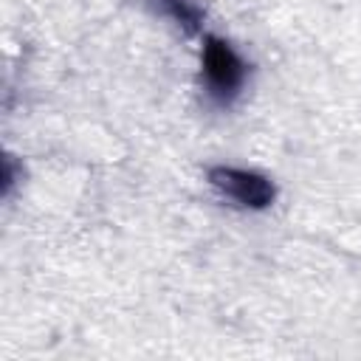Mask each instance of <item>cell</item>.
Instances as JSON below:
<instances>
[{"instance_id": "obj_1", "label": "cell", "mask_w": 361, "mask_h": 361, "mask_svg": "<svg viewBox=\"0 0 361 361\" xmlns=\"http://www.w3.org/2000/svg\"><path fill=\"white\" fill-rule=\"evenodd\" d=\"M200 65H203V76L209 90L220 99L228 102L231 96H237V90L245 82V62L243 56L220 37L206 34L203 37V51H200Z\"/></svg>"}, {"instance_id": "obj_2", "label": "cell", "mask_w": 361, "mask_h": 361, "mask_svg": "<svg viewBox=\"0 0 361 361\" xmlns=\"http://www.w3.org/2000/svg\"><path fill=\"white\" fill-rule=\"evenodd\" d=\"M209 180L214 189H220L226 197L245 209H268L276 197L274 183L254 172V169H240V166H212Z\"/></svg>"}, {"instance_id": "obj_3", "label": "cell", "mask_w": 361, "mask_h": 361, "mask_svg": "<svg viewBox=\"0 0 361 361\" xmlns=\"http://www.w3.org/2000/svg\"><path fill=\"white\" fill-rule=\"evenodd\" d=\"M161 6L189 31H195L200 25V8L192 0H161Z\"/></svg>"}]
</instances>
